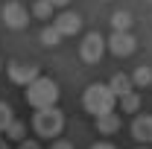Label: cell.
<instances>
[{"label":"cell","mask_w":152,"mask_h":149,"mask_svg":"<svg viewBox=\"0 0 152 149\" xmlns=\"http://www.w3.org/2000/svg\"><path fill=\"white\" fill-rule=\"evenodd\" d=\"M91 149H117V146H111V143H102V140H99V143H94Z\"/></svg>","instance_id":"44dd1931"},{"label":"cell","mask_w":152,"mask_h":149,"mask_svg":"<svg viewBox=\"0 0 152 149\" xmlns=\"http://www.w3.org/2000/svg\"><path fill=\"white\" fill-rule=\"evenodd\" d=\"M0 18H3V23H6V26H12V29H23V26L29 23V12L23 9V3L12 0V3H3Z\"/></svg>","instance_id":"5b68a950"},{"label":"cell","mask_w":152,"mask_h":149,"mask_svg":"<svg viewBox=\"0 0 152 149\" xmlns=\"http://www.w3.org/2000/svg\"><path fill=\"white\" fill-rule=\"evenodd\" d=\"M61 35L56 32V26H44V32H41V44H47V47H56Z\"/></svg>","instance_id":"2e32d148"},{"label":"cell","mask_w":152,"mask_h":149,"mask_svg":"<svg viewBox=\"0 0 152 149\" xmlns=\"http://www.w3.org/2000/svg\"><path fill=\"white\" fill-rule=\"evenodd\" d=\"M82 102H85V108L94 114V117H99V114L114 111V105H117V96L111 93V88H108V85L94 82V85H88V88H85Z\"/></svg>","instance_id":"7a4b0ae2"},{"label":"cell","mask_w":152,"mask_h":149,"mask_svg":"<svg viewBox=\"0 0 152 149\" xmlns=\"http://www.w3.org/2000/svg\"><path fill=\"white\" fill-rule=\"evenodd\" d=\"M132 85H134V88H149V85H152V67L140 64V67L134 70V76H132Z\"/></svg>","instance_id":"7c38bea8"},{"label":"cell","mask_w":152,"mask_h":149,"mask_svg":"<svg viewBox=\"0 0 152 149\" xmlns=\"http://www.w3.org/2000/svg\"><path fill=\"white\" fill-rule=\"evenodd\" d=\"M108 88H111V93H114V96H123V93L134 91L132 76H126V73H114V76H111V82H108Z\"/></svg>","instance_id":"8fae6325"},{"label":"cell","mask_w":152,"mask_h":149,"mask_svg":"<svg viewBox=\"0 0 152 149\" xmlns=\"http://www.w3.org/2000/svg\"><path fill=\"white\" fill-rule=\"evenodd\" d=\"M134 47H137V41H134L132 32H114L111 38H108V50H111L114 56H132Z\"/></svg>","instance_id":"52a82bcc"},{"label":"cell","mask_w":152,"mask_h":149,"mask_svg":"<svg viewBox=\"0 0 152 149\" xmlns=\"http://www.w3.org/2000/svg\"><path fill=\"white\" fill-rule=\"evenodd\" d=\"M50 149H73V146H70L67 140H53V146H50Z\"/></svg>","instance_id":"ffe728a7"},{"label":"cell","mask_w":152,"mask_h":149,"mask_svg":"<svg viewBox=\"0 0 152 149\" xmlns=\"http://www.w3.org/2000/svg\"><path fill=\"white\" fill-rule=\"evenodd\" d=\"M23 134H26V126H23L20 120H12V123L6 126V137H12V140H23Z\"/></svg>","instance_id":"9a60e30c"},{"label":"cell","mask_w":152,"mask_h":149,"mask_svg":"<svg viewBox=\"0 0 152 149\" xmlns=\"http://www.w3.org/2000/svg\"><path fill=\"white\" fill-rule=\"evenodd\" d=\"M18 149H41V146H38L35 140H20V146H18Z\"/></svg>","instance_id":"d6986e66"},{"label":"cell","mask_w":152,"mask_h":149,"mask_svg":"<svg viewBox=\"0 0 152 149\" xmlns=\"http://www.w3.org/2000/svg\"><path fill=\"white\" fill-rule=\"evenodd\" d=\"M120 126H123V123H120L117 111H108V114H99V117H96V131H99V134H114Z\"/></svg>","instance_id":"30bf717a"},{"label":"cell","mask_w":152,"mask_h":149,"mask_svg":"<svg viewBox=\"0 0 152 149\" xmlns=\"http://www.w3.org/2000/svg\"><path fill=\"white\" fill-rule=\"evenodd\" d=\"M111 26H114V32H129V26H132V15L129 12H114L111 15Z\"/></svg>","instance_id":"4fadbf2b"},{"label":"cell","mask_w":152,"mask_h":149,"mask_svg":"<svg viewBox=\"0 0 152 149\" xmlns=\"http://www.w3.org/2000/svg\"><path fill=\"white\" fill-rule=\"evenodd\" d=\"M32 15H35V18H50V15H53V6H50L47 0H35V6H32Z\"/></svg>","instance_id":"e0dca14e"},{"label":"cell","mask_w":152,"mask_h":149,"mask_svg":"<svg viewBox=\"0 0 152 149\" xmlns=\"http://www.w3.org/2000/svg\"><path fill=\"white\" fill-rule=\"evenodd\" d=\"M0 149H9V146H6V140H3V137H0Z\"/></svg>","instance_id":"603a6c76"},{"label":"cell","mask_w":152,"mask_h":149,"mask_svg":"<svg viewBox=\"0 0 152 149\" xmlns=\"http://www.w3.org/2000/svg\"><path fill=\"white\" fill-rule=\"evenodd\" d=\"M0 64H3V61H0Z\"/></svg>","instance_id":"cb8c5ba5"},{"label":"cell","mask_w":152,"mask_h":149,"mask_svg":"<svg viewBox=\"0 0 152 149\" xmlns=\"http://www.w3.org/2000/svg\"><path fill=\"white\" fill-rule=\"evenodd\" d=\"M47 3H50V6H67L70 0H47Z\"/></svg>","instance_id":"7402d4cb"},{"label":"cell","mask_w":152,"mask_h":149,"mask_svg":"<svg viewBox=\"0 0 152 149\" xmlns=\"http://www.w3.org/2000/svg\"><path fill=\"white\" fill-rule=\"evenodd\" d=\"M38 73V64H29V61H12L9 64V79L15 82V85H29Z\"/></svg>","instance_id":"8992f818"},{"label":"cell","mask_w":152,"mask_h":149,"mask_svg":"<svg viewBox=\"0 0 152 149\" xmlns=\"http://www.w3.org/2000/svg\"><path fill=\"white\" fill-rule=\"evenodd\" d=\"M26 102L32 108H53L58 102V85L50 76H35L26 85Z\"/></svg>","instance_id":"6da1fadb"},{"label":"cell","mask_w":152,"mask_h":149,"mask_svg":"<svg viewBox=\"0 0 152 149\" xmlns=\"http://www.w3.org/2000/svg\"><path fill=\"white\" fill-rule=\"evenodd\" d=\"M15 117H12V108L6 105V102H0V131H6V126L12 123Z\"/></svg>","instance_id":"ac0fdd59"},{"label":"cell","mask_w":152,"mask_h":149,"mask_svg":"<svg viewBox=\"0 0 152 149\" xmlns=\"http://www.w3.org/2000/svg\"><path fill=\"white\" fill-rule=\"evenodd\" d=\"M120 99V108L123 111H137L140 108V93L137 91H129V93H123V96H117Z\"/></svg>","instance_id":"5bb4252c"},{"label":"cell","mask_w":152,"mask_h":149,"mask_svg":"<svg viewBox=\"0 0 152 149\" xmlns=\"http://www.w3.org/2000/svg\"><path fill=\"white\" fill-rule=\"evenodd\" d=\"M32 129H35V134H41V137H56V134H61V129H64V114L58 111L56 105H53V108H38L35 117H32Z\"/></svg>","instance_id":"3957f363"},{"label":"cell","mask_w":152,"mask_h":149,"mask_svg":"<svg viewBox=\"0 0 152 149\" xmlns=\"http://www.w3.org/2000/svg\"><path fill=\"white\" fill-rule=\"evenodd\" d=\"M132 134L140 143H152V114H140L132 123Z\"/></svg>","instance_id":"9c48e42d"},{"label":"cell","mask_w":152,"mask_h":149,"mask_svg":"<svg viewBox=\"0 0 152 149\" xmlns=\"http://www.w3.org/2000/svg\"><path fill=\"white\" fill-rule=\"evenodd\" d=\"M105 53V38L99 35V32H88V35L82 38V47H79V56L82 61H88V64H96L99 58Z\"/></svg>","instance_id":"277c9868"},{"label":"cell","mask_w":152,"mask_h":149,"mask_svg":"<svg viewBox=\"0 0 152 149\" xmlns=\"http://www.w3.org/2000/svg\"><path fill=\"white\" fill-rule=\"evenodd\" d=\"M53 26H56L58 35H76V32L82 29V18H79L76 12H61Z\"/></svg>","instance_id":"ba28073f"}]
</instances>
